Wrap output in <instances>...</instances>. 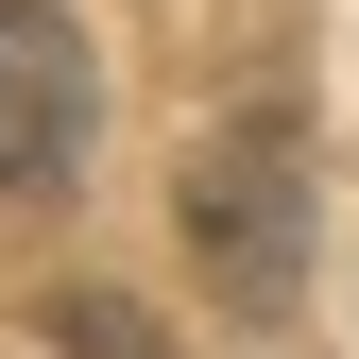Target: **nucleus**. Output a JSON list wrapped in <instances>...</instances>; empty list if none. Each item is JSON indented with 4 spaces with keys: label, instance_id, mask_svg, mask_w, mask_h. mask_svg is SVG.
Masks as SVG:
<instances>
[{
    "label": "nucleus",
    "instance_id": "obj_1",
    "mask_svg": "<svg viewBox=\"0 0 359 359\" xmlns=\"http://www.w3.org/2000/svg\"><path fill=\"white\" fill-rule=\"evenodd\" d=\"M171 222H189L205 291L240 308V325H274V308L308 291V137H291V120H222V137H189Z\"/></svg>",
    "mask_w": 359,
    "mask_h": 359
},
{
    "label": "nucleus",
    "instance_id": "obj_2",
    "mask_svg": "<svg viewBox=\"0 0 359 359\" xmlns=\"http://www.w3.org/2000/svg\"><path fill=\"white\" fill-rule=\"evenodd\" d=\"M69 171H86V34L52 0H0V189L52 205Z\"/></svg>",
    "mask_w": 359,
    "mask_h": 359
},
{
    "label": "nucleus",
    "instance_id": "obj_3",
    "mask_svg": "<svg viewBox=\"0 0 359 359\" xmlns=\"http://www.w3.org/2000/svg\"><path fill=\"white\" fill-rule=\"evenodd\" d=\"M52 359H171L137 291H52Z\"/></svg>",
    "mask_w": 359,
    "mask_h": 359
}]
</instances>
